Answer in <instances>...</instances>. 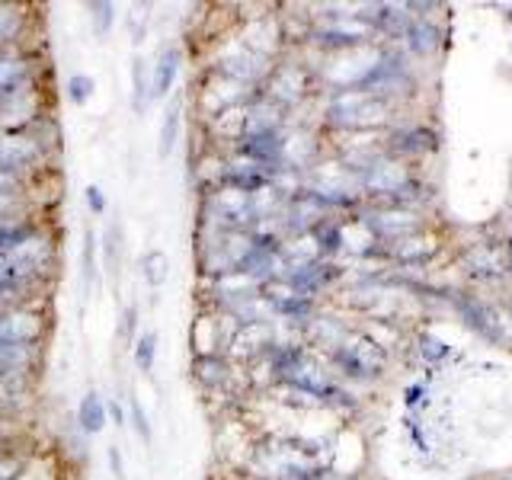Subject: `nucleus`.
I'll return each instance as SVG.
<instances>
[{"label":"nucleus","instance_id":"nucleus-1","mask_svg":"<svg viewBox=\"0 0 512 480\" xmlns=\"http://www.w3.org/2000/svg\"><path fill=\"white\" fill-rule=\"evenodd\" d=\"M244 151L253 157V164H272V160L282 157L285 141L279 138L276 128H266V132H247L244 135Z\"/></svg>","mask_w":512,"mask_h":480},{"label":"nucleus","instance_id":"nucleus-2","mask_svg":"<svg viewBox=\"0 0 512 480\" xmlns=\"http://www.w3.org/2000/svg\"><path fill=\"white\" fill-rule=\"evenodd\" d=\"M106 404H103V397L90 391L84 400H80V407H77V423L84 432H90V436H96V432H103L106 426Z\"/></svg>","mask_w":512,"mask_h":480},{"label":"nucleus","instance_id":"nucleus-3","mask_svg":"<svg viewBox=\"0 0 512 480\" xmlns=\"http://www.w3.org/2000/svg\"><path fill=\"white\" fill-rule=\"evenodd\" d=\"M176 74H180V52H176V48H167V52L160 55L157 68H154V90H151V96H167L170 87L176 84Z\"/></svg>","mask_w":512,"mask_h":480},{"label":"nucleus","instance_id":"nucleus-4","mask_svg":"<svg viewBox=\"0 0 512 480\" xmlns=\"http://www.w3.org/2000/svg\"><path fill=\"white\" fill-rule=\"evenodd\" d=\"M407 173L394 167V164H378L372 167V176H368V186L378 189V192H400V189H407Z\"/></svg>","mask_w":512,"mask_h":480},{"label":"nucleus","instance_id":"nucleus-5","mask_svg":"<svg viewBox=\"0 0 512 480\" xmlns=\"http://www.w3.org/2000/svg\"><path fill=\"white\" fill-rule=\"evenodd\" d=\"M141 276H144V282H148L151 288H160V285H164L167 276H170V260H167V253H160V250L144 253V256H141Z\"/></svg>","mask_w":512,"mask_h":480},{"label":"nucleus","instance_id":"nucleus-6","mask_svg":"<svg viewBox=\"0 0 512 480\" xmlns=\"http://www.w3.org/2000/svg\"><path fill=\"white\" fill-rule=\"evenodd\" d=\"M176 138H180V106L167 109L164 125H160V148H157V151H160V157H170Z\"/></svg>","mask_w":512,"mask_h":480},{"label":"nucleus","instance_id":"nucleus-7","mask_svg":"<svg viewBox=\"0 0 512 480\" xmlns=\"http://www.w3.org/2000/svg\"><path fill=\"white\" fill-rule=\"evenodd\" d=\"M154 359H157V333L148 330L135 346V362L141 372H154Z\"/></svg>","mask_w":512,"mask_h":480},{"label":"nucleus","instance_id":"nucleus-8","mask_svg":"<svg viewBox=\"0 0 512 480\" xmlns=\"http://www.w3.org/2000/svg\"><path fill=\"white\" fill-rule=\"evenodd\" d=\"M93 96V77H87V74H74L71 80H68V100L74 103V106H84L87 100Z\"/></svg>","mask_w":512,"mask_h":480},{"label":"nucleus","instance_id":"nucleus-9","mask_svg":"<svg viewBox=\"0 0 512 480\" xmlns=\"http://www.w3.org/2000/svg\"><path fill=\"white\" fill-rule=\"evenodd\" d=\"M116 7L112 4H90V23H93V32L96 36H106L112 20H116V13H112Z\"/></svg>","mask_w":512,"mask_h":480},{"label":"nucleus","instance_id":"nucleus-10","mask_svg":"<svg viewBox=\"0 0 512 480\" xmlns=\"http://www.w3.org/2000/svg\"><path fill=\"white\" fill-rule=\"evenodd\" d=\"M410 42H413V48H420V52H429V48L436 45V29H432V26H413L410 29Z\"/></svg>","mask_w":512,"mask_h":480},{"label":"nucleus","instance_id":"nucleus-11","mask_svg":"<svg viewBox=\"0 0 512 480\" xmlns=\"http://www.w3.org/2000/svg\"><path fill=\"white\" fill-rule=\"evenodd\" d=\"M132 106L141 112V106H144V90H148V87H144V77H141V58H135L132 61Z\"/></svg>","mask_w":512,"mask_h":480},{"label":"nucleus","instance_id":"nucleus-12","mask_svg":"<svg viewBox=\"0 0 512 480\" xmlns=\"http://www.w3.org/2000/svg\"><path fill=\"white\" fill-rule=\"evenodd\" d=\"M119 240H122V234H119V228H109L106 231V269L112 272L116 269V260H119Z\"/></svg>","mask_w":512,"mask_h":480},{"label":"nucleus","instance_id":"nucleus-13","mask_svg":"<svg viewBox=\"0 0 512 480\" xmlns=\"http://www.w3.org/2000/svg\"><path fill=\"white\" fill-rule=\"evenodd\" d=\"M93 253H96V240H93V231H87V237H84V282H90L93 279Z\"/></svg>","mask_w":512,"mask_h":480},{"label":"nucleus","instance_id":"nucleus-14","mask_svg":"<svg viewBox=\"0 0 512 480\" xmlns=\"http://www.w3.org/2000/svg\"><path fill=\"white\" fill-rule=\"evenodd\" d=\"M87 205H90V212H96V215L106 212V196H103L100 186H87Z\"/></svg>","mask_w":512,"mask_h":480},{"label":"nucleus","instance_id":"nucleus-15","mask_svg":"<svg viewBox=\"0 0 512 480\" xmlns=\"http://www.w3.org/2000/svg\"><path fill=\"white\" fill-rule=\"evenodd\" d=\"M132 420H135V426H138V436H141L144 442H151V426H148V420H144V413H141L138 404L132 407Z\"/></svg>","mask_w":512,"mask_h":480},{"label":"nucleus","instance_id":"nucleus-16","mask_svg":"<svg viewBox=\"0 0 512 480\" xmlns=\"http://www.w3.org/2000/svg\"><path fill=\"white\" fill-rule=\"evenodd\" d=\"M109 468H112V477H116V480H125V464H122L119 448H109Z\"/></svg>","mask_w":512,"mask_h":480},{"label":"nucleus","instance_id":"nucleus-17","mask_svg":"<svg viewBox=\"0 0 512 480\" xmlns=\"http://www.w3.org/2000/svg\"><path fill=\"white\" fill-rule=\"evenodd\" d=\"M135 317H138L135 308H128V311H125V336H132V330H135Z\"/></svg>","mask_w":512,"mask_h":480},{"label":"nucleus","instance_id":"nucleus-18","mask_svg":"<svg viewBox=\"0 0 512 480\" xmlns=\"http://www.w3.org/2000/svg\"><path fill=\"white\" fill-rule=\"evenodd\" d=\"M106 413H112V416H116V423H119V426L125 423V413H122V407H119V404H112V407H106Z\"/></svg>","mask_w":512,"mask_h":480}]
</instances>
